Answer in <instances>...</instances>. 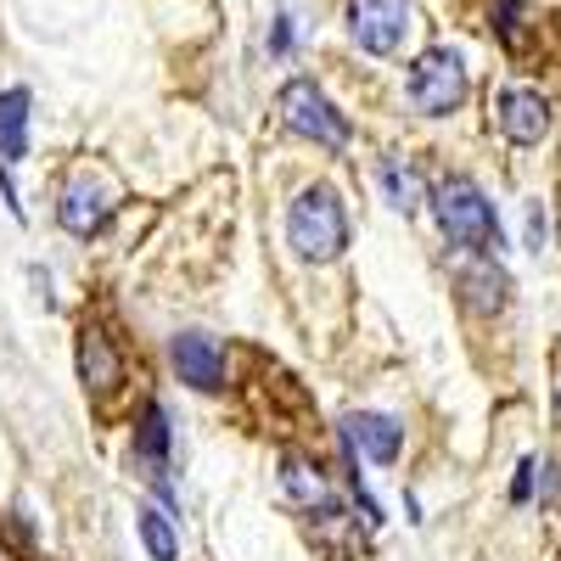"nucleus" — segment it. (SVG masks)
<instances>
[{
  "label": "nucleus",
  "mask_w": 561,
  "mask_h": 561,
  "mask_svg": "<svg viewBox=\"0 0 561 561\" xmlns=\"http://www.w3.org/2000/svg\"><path fill=\"white\" fill-rule=\"evenodd\" d=\"M410 102L415 113H427V118H449L460 102H466V62L455 51H421L410 62Z\"/></svg>",
  "instance_id": "nucleus-5"
},
{
  "label": "nucleus",
  "mask_w": 561,
  "mask_h": 561,
  "mask_svg": "<svg viewBox=\"0 0 561 561\" xmlns=\"http://www.w3.org/2000/svg\"><path fill=\"white\" fill-rule=\"evenodd\" d=\"M433 219L449 237V248H460L466 259H489L500 248L494 203L478 192V180H466V174H449V180L433 185Z\"/></svg>",
  "instance_id": "nucleus-1"
},
{
  "label": "nucleus",
  "mask_w": 561,
  "mask_h": 561,
  "mask_svg": "<svg viewBox=\"0 0 561 561\" xmlns=\"http://www.w3.org/2000/svg\"><path fill=\"white\" fill-rule=\"evenodd\" d=\"M0 561H12V550H7V545H0Z\"/></svg>",
  "instance_id": "nucleus-22"
},
{
  "label": "nucleus",
  "mask_w": 561,
  "mask_h": 561,
  "mask_svg": "<svg viewBox=\"0 0 561 561\" xmlns=\"http://www.w3.org/2000/svg\"><path fill=\"white\" fill-rule=\"evenodd\" d=\"M113 208H118V185L102 169H73L68 185H62V197H57L62 230H68V237H84V242L113 219Z\"/></svg>",
  "instance_id": "nucleus-4"
},
{
  "label": "nucleus",
  "mask_w": 561,
  "mask_h": 561,
  "mask_svg": "<svg viewBox=\"0 0 561 561\" xmlns=\"http://www.w3.org/2000/svg\"><path fill=\"white\" fill-rule=\"evenodd\" d=\"M343 438H348L354 449H365L377 466H393L399 449H404V427H399L393 415H377V410H354V415L343 421Z\"/></svg>",
  "instance_id": "nucleus-9"
},
{
  "label": "nucleus",
  "mask_w": 561,
  "mask_h": 561,
  "mask_svg": "<svg viewBox=\"0 0 561 561\" xmlns=\"http://www.w3.org/2000/svg\"><path fill=\"white\" fill-rule=\"evenodd\" d=\"M377 180H382V197H388L399 214H415L421 203H427V185H421V174H415L410 163H399V158H382Z\"/></svg>",
  "instance_id": "nucleus-13"
},
{
  "label": "nucleus",
  "mask_w": 561,
  "mask_h": 561,
  "mask_svg": "<svg viewBox=\"0 0 561 561\" xmlns=\"http://www.w3.org/2000/svg\"><path fill=\"white\" fill-rule=\"evenodd\" d=\"M280 118H287V129H298L304 140H314V147H325V152L348 147V118L332 107V96H325L314 79H293L287 90H280Z\"/></svg>",
  "instance_id": "nucleus-3"
},
{
  "label": "nucleus",
  "mask_w": 561,
  "mask_h": 561,
  "mask_svg": "<svg viewBox=\"0 0 561 561\" xmlns=\"http://www.w3.org/2000/svg\"><path fill=\"white\" fill-rule=\"evenodd\" d=\"M494 124H500V135L511 140V147H539V140L550 135V96H539V90H528V84L500 90Z\"/></svg>",
  "instance_id": "nucleus-7"
},
{
  "label": "nucleus",
  "mask_w": 561,
  "mask_h": 561,
  "mask_svg": "<svg viewBox=\"0 0 561 561\" xmlns=\"http://www.w3.org/2000/svg\"><path fill=\"white\" fill-rule=\"evenodd\" d=\"M174 370H180V382H192L197 393L225 388V354H219V343L203 337V332L174 337Z\"/></svg>",
  "instance_id": "nucleus-8"
},
{
  "label": "nucleus",
  "mask_w": 561,
  "mask_h": 561,
  "mask_svg": "<svg viewBox=\"0 0 561 561\" xmlns=\"http://www.w3.org/2000/svg\"><path fill=\"white\" fill-rule=\"evenodd\" d=\"M287 242L309 264H332L348 248V214L332 185H309V192L287 208Z\"/></svg>",
  "instance_id": "nucleus-2"
},
{
  "label": "nucleus",
  "mask_w": 561,
  "mask_h": 561,
  "mask_svg": "<svg viewBox=\"0 0 561 561\" xmlns=\"http://www.w3.org/2000/svg\"><path fill=\"white\" fill-rule=\"evenodd\" d=\"M135 528H140V545H147L152 561H174L180 556V534H174V523L163 517L158 505H140L135 511Z\"/></svg>",
  "instance_id": "nucleus-16"
},
{
  "label": "nucleus",
  "mask_w": 561,
  "mask_h": 561,
  "mask_svg": "<svg viewBox=\"0 0 561 561\" xmlns=\"http://www.w3.org/2000/svg\"><path fill=\"white\" fill-rule=\"evenodd\" d=\"M460 287H466V304H472L478 314H494V309L505 304L511 280H505V270H500L494 259H472V264L460 270Z\"/></svg>",
  "instance_id": "nucleus-12"
},
{
  "label": "nucleus",
  "mask_w": 561,
  "mask_h": 561,
  "mask_svg": "<svg viewBox=\"0 0 561 561\" xmlns=\"http://www.w3.org/2000/svg\"><path fill=\"white\" fill-rule=\"evenodd\" d=\"M135 455L147 460V472H152V466H169V415H163V404H147V410H140Z\"/></svg>",
  "instance_id": "nucleus-15"
},
{
  "label": "nucleus",
  "mask_w": 561,
  "mask_h": 561,
  "mask_svg": "<svg viewBox=\"0 0 561 561\" xmlns=\"http://www.w3.org/2000/svg\"><path fill=\"white\" fill-rule=\"evenodd\" d=\"M523 237H528V253H539L550 242V214L539 203H528V214H523Z\"/></svg>",
  "instance_id": "nucleus-17"
},
{
  "label": "nucleus",
  "mask_w": 561,
  "mask_h": 561,
  "mask_svg": "<svg viewBox=\"0 0 561 561\" xmlns=\"http://www.w3.org/2000/svg\"><path fill=\"white\" fill-rule=\"evenodd\" d=\"M293 45V18H275V34H270V51H287Z\"/></svg>",
  "instance_id": "nucleus-20"
},
{
  "label": "nucleus",
  "mask_w": 561,
  "mask_h": 561,
  "mask_svg": "<svg viewBox=\"0 0 561 561\" xmlns=\"http://www.w3.org/2000/svg\"><path fill=\"white\" fill-rule=\"evenodd\" d=\"M280 489H287L298 505H325V478H320V466L314 460H304V455H287L280 460Z\"/></svg>",
  "instance_id": "nucleus-14"
},
{
  "label": "nucleus",
  "mask_w": 561,
  "mask_h": 561,
  "mask_svg": "<svg viewBox=\"0 0 561 561\" xmlns=\"http://www.w3.org/2000/svg\"><path fill=\"white\" fill-rule=\"evenodd\" d=\"M410 28V0H348V34L359 51L393 57Z\"/></svg>",
  "instance_id": "nucleus-6"
},
{
  "label": "nucleus",
  "mask_w": 561,
  "mask_h": 561,
  "mask_svg": "<svg viewBox=\"0 0 561 561\" xmlns=\"http://www.w3.org/2000/svg\"><path fill=\"white\" fill-rule=\"evenodd\" d=\"M79 382H84V393H113L124 382V359H118L113 337L96 332V325L79 332Z\"/></svg>",
  "instance_id": "nucleus-10"
},
{
  "label": "nucleus",
  "mask_w": 561,
  "mask_h": 561,
  "mask_svg": "<svg viewBox=\"0 0 561 561\" xmlns=\"http://www.w3.org/2000/svg\"><path fill=\"white\" fill-rule=\"evenodd\" d=\"M28 90L12 84L0 90V163H23L28 158Z\"/></svg>",
  "instance_id": "nucleus-11"
},
{
  "label": "nucleus",
  "mask_w": 561,
  "mask_h": 561,
  "mask_svg": "<svg viewBox=\"0 0 561 561\" xmlns=\"http://www.w3.org/2000/svg\"><path fill=\"white\" fill-rule=\"evenodd\" d=\"M523 0H500V34H505V45H523Z\"/></svg>",
  "instance_id": "nucleus-18"
},
{
  "label": "nucleus",
  "mask_w": 561,
  "mask_h": 561,
  "mask_svg": "<svg viewBox=\"0 0 561 561\" xmlns=\"http://www.w3.org/2000/svg\"><path fill=\"white\" fill-rule=\"evenodd\" d=\"M534 472H539V460L528 455V460L517 466V483H511V500H517V505H528V500H534Z\"/></svg>",
  "instance_id": "nucleus-19"
},
{
  "label": "nucleus",
  "mask_w": 561,
  "mask_h": 561,
  "mask_svg": "<svg viewBox=\"0 0 561 561\" xmlns=\"http://www.w3.org/2000/svg\"><path fill=\"white\" fill-rule=\"evenodd\" d=\"M556 415H561V382H556Z\"/></svg>",
  "instance_id": "nucleus-21"
}]
</instances>
